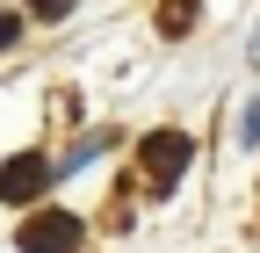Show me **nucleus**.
Masks as SVG:
<instances>
[{"instance_id":"6","label":"nucleus","mask_w":260,"mask_h":253,"mask_svg":"<svg viewBox=\"0 0 260 253\" xmlns=\"http://www.w3.org/2000/svg\"><path fill=\"white\" fill-rule=\"evenodd\" d=\"M29 8H37V15H65L73 0H29Z\"/></svg>"},{"instance_id":"2","label":"nucleus","mask_w":260,"mask_h":253,"mask_svg":"<svg viewBox=\"0 0 260 253\" xmlns=\"http://www.w3.org/2000/svg\"><path fill=\"white\" fill-rule=\"evenodd\" d=\"M188 152H195V145H188L181 131H152V138L138 145V160H145L152 188H174V181H181V167H188Z\"/></svg>"},{"instance_id":"4","label":"nucleus","mask_w":260,"mask_h":253,"mask_svg":"<svg viewBox=\"0 0 260 253\" xmlns=\"http://www.w3.org/2000/svg\"><path fill=\"white\" fill-rule=\"evenodd\" d=\"M8 44H22V15H0V51Z\"/></svg>"},{"instance_id":"3","label":"nucleus","mask_w":260,"mask_h":253,"mask_svg":"<svg viewBox=\"0 0 260 253\" xmlns=\"http://www.w3.org/2000/svg\"><path fill=\"white\" fill-rule=\"evenodd\" d=\"M44 181H51V160H44V152H15V160L0 167V203H37Z\"/></svg>"},{"instance_id":"1","label":"nucleus","mask_w":260,"mask_h":253,"mask_svg":"<svg viewBox=\"0 0 260 253\" xmlns=\"http://www.w3.org/2000/svg\"><path fill=\"white\" fill-rule=\"evenodd\" d=\"M15 239H22V253H73L80 246V217L73 210H44V217H29Z\"/></svg>"},{"instance_id":"5","label":"nucleus","mask_w":260,"mask_h":253,"mask_svg":"<svg viewBox=\"0 0 260 253\" xmlns=\"http://www.w3.org/2000/svg\"><path fill=\"white\" fill-rule=\"evenodd\" d=\"M188 15H195V0H167V29H181Z\"/></svg>"}]
</instances>
